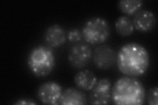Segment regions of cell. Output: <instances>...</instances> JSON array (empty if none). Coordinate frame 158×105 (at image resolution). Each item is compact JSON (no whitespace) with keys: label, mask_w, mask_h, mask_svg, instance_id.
<instances>
[{"label":"cell","mask_w":158,"mask_h":105,"mask_svg":"<svg viewBox=\"0 0 158 105\" xmlns=\"http://www.w3.org/2000/svg\"><path fill=\"white\" fill-rule=\"evenodd\" d=\"M111 100V83L108 78L98 81L90 91L89 102L92 104H107Z\"/></svg>","instance_id":"8992f818"},{"label":"cell","mask_w":158,"mask_h":105,"mask_svg":"<svg viewBox=\"0 0 158 105\" xmlns=\"http://www.w3.org/2000/svg\"><path fill=\"white\" fill-rule=\"evenodd\" d=\"M30 71L36 77H46L56 66V56L50 47L38 46L30 52L27 59Z\"/></svg>","instance_id":"3957f363"},{"label":"cell","mask_w":158,"mask_h":105,"mask_svg":"<svg viewBox=\"0 0 158 105\" xmlns=\"http://www.w3.org/2000/svg\"><path fill=\"white\" fill-rule=\"evenodd\" d=\"M67 37L70 42H77L81 40L82 38V34L78 29L73 28L69 32Z\"/></svg>","instance_id":"2e32d148"},{"label":"cell","mask_w":158,"mask_h":105,"mask_svg":"<svg viewBox=\"0 0 158 105\" xmlns=\"http://www.w3.org/2000/svg\"><path fill=\"white\" fill-rule=\"evenodd\" d=\"M76 86L83 91H91L96 86L98 79L95 74L89 70L78 72L74 78Z\"/></svg>","instance_id":"7c38bea8"},{"label":"cell","mask_w":158,"mask_h":105,"mask_svg":"<svg viewBox=\"0 0 158 105\" xmlns=\"http://www.w3.org/2000/svg\"><path fill=\"white\" fill-rule=\"evenodd\" d=\"M146 99L145 88L134 77L118 78L111 89V100L118 105H141Z\"/></svg>","instance_id":"7a4b0ae2"},{"label":"cell","mask_w":158,"mask_h":105,"mask_svg":"<svg viewBox=\"0 0 158 105\" xmlns=\"http://www.w3.org/2000/svg\"><path fill=\"white\" fill-rule=\"evenodd\" d=\"M117 34L122 37H126L131 35L135 30L132 20L128 16L118 17L115 24Z\"/></svg>","instance_id":"4fadbf2b"},{"label":"cell","mask_w":158,"mask_h":105,"mask_svg":"<svg viewBox=\"0 0 158 105\" xmlns=\"http://www.w3.org/2000/svg\"><path fill=\"white\" fill-rule=\"evenodd\" d=\"M86 95L80 89L69 87L63 91L59 104L63 105H82L88 103Z\"/></svg>","instance_id":"8fae6325"},{"label":"cell","mask_w":158,"mask_h":105,"mask_svg":"<svg viewBox=\"0 0 158 105\" xmlns=\"http://www.w3.org/2000/svg\"><path fill=\"white\" fill-rule=\"evenodd\" d=\"M132 22L136 30L148 32L156 26V17L155 14L150 10H140L135 14Z\"/></svg>","instance_id":"9c48e42d"},{"label":"cell","mask_w":158,"mask_h":105,"mask_svg":"<svg viewBox=\"0 0 158 105\" xmlns=\"http://www.w3.org/2000/svg\"><path fill=\"white\" fill-rule=\"evenodd\" d=\"M143 2L141 0H121L118 3L120 11L127 15H132L141 10Z\"/></svg>","instance_id":"5bb4252c"},{"label":"cell","mask_w":158,"mask_h":105,"mask_svg":"<svg viewBox=\"0 0 158 105\" xmlns=\"http://www.w3.org/2000/svg\"><path fill=\"white\" fill-rule=\"evenodd\" d=\"M45 42L50 47H58L65 42L67 35L65 30L59 24L49 26L44 34Z\"/></svg>","instance_id":"30bf717a"},{"label":"cell","mask_w":158,"mask_h":105,"mask_svg":"<svg viewBox=\"0 0 158 105\" xmlns=\"http://www.w3.org/2000/svg\"><path fill=\"white\" fill-rule=\"evenodd\" d=\"M95 66L100 70L106 71L116 63L117 56L114 50L107 46L98 47L92 55Z\"/></svg>","instance_id":"ba28073f"},{"label":"cell","mask_w":158,"mask_h":105,"mask_svg":"<svg viewBox=\"0 0 158 105\" xmlns=\"http://www.w3.org/2000/svg\"><path fill=\"white\" fill-rule=\"evenodd\" d=\"M15 104H19V105H26V104H36L37 103L34 101L33 99H28V98H23V99H18L17 101L15 103Z\"/></svg>","instance_id":"e0dca14e"},{"label":"cell","mask_w":158,"mask_h":105,"mask_svg":"<svg viewBox=\"0 0 158 105\" xmlns=\"http://www.w3.org/2000/svg\"><path fill=\"white\" fill-rule=\"evenodd\" d=\"M117 64L119 71L127 76L136 77L144 74L150 64L148 50L138 43H128L123 46L117 55Z\"/></svg>","instance_id":"6da1fadb"},{"label":"cell","mask_w":158,"mask_h":105,"mask_svg":"<svg viewBox=\"0 0 158 105\" xmlns=\"http://www.w3.org/2000/svg\"><path fill=\"white\" fill-rule=\"evenodd\" d=\"M92 57V50L88 46L77 44L71 49L68 55V61L73 68L82 69L90 62Z\"/></svg>","instance_id":"52a82bcc"},{"label":"cell","mask_w":158,"mask_h":105,"mask_svg":"<svg viewBox=\"0 0 158 105\" xmlns=\"http://www.w3.org/2000/svg\"><path fill=\"white\" fill-rule=\"evenodd\" d=\"M63 93L62 87L56 82H46L39 86L37 95L40 101L45 104H57Z\"/></svg>","instance_id":"5b68a950"},{"label":"cell","mask_w":158,"mask_h":105,"mask_svg":"<svg viewBox=\"0 0 158 105\" xmlns=\"http://www.w3.org/2000/svg\"><path fill=\"white\" fill-rule=\"evenodd\" d=\"M158 88L154 87L151 88L148 93V103L150 105H157L158 97H157Z\"/></svg>","instance_id":"9a60e30c"},{"label":"cell","mask_w":158,"mask_h":105,"mask_svg":"<svg viewBox=\"0 0 158 105\" xmlns=\"http://www.w3.org/2000/svg\"><path fill=\"white\" fill-rule=\"evenodd\" d=\"M82 37L91 45L105 42L110 35V27L107 20L102 17L91 18L84 24Z\"/></svg>","instance_id":"277c9868"}]
</instances>
